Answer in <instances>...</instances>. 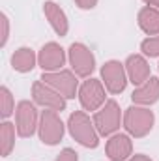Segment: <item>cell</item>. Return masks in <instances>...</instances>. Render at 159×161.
Listing matches in <instances>:
<instances>
[{"mask_svg":"<svg viewBox=\"0 0 159 161\" xmlns=\"http://www.w3.org/2000/svg\"><path fill=\"white\" fill-rule=\"evenodd\" d=\"M15 127H17V135L23 139H28L38 131L40 114H38L36 103H32L28 99L19 101V105L15 109Z\"/></svg>","mask_w":159,"mask_h":161,"instance_id":"cell-7","label":"cell"},{"mask_svg":"<svg viewBox=\"0 0 159 161\" xmlns=\"http://www.w3.org/2000/svg\"><path fill=\"white\" fill-rule=\"evenodd\" d=\"M15 131H17L15 124H11L8 120H4L0 124V150H2V158H8L9 152L13 150V146H15Z\"/></svg>","mask_w":159,"mask_h":161,"instance_id":"cell-18","label":"cell"},{"mask_svg":"<svg viewBox=\"0 0 159 161\" xmlns=\"http://www.w3.org/2000/svg\"><path fill=\"white\" fill-rule=\"evenodd\" d=\"M38 133H40L41 142L47 144V146H54V144H58V142L64 139L66 125H64V122H62V118L58 116L56 111L45 109V111L41 113Z\"/></svg>","mask_w":159,"mask_h":161,"instance_id":"cell-5","label":"cell"},{"mask_svg":"<svg viewBox=\"0 0 159 161\" xmlns=\"http://www.w3.org/2000/svg\"><path fill=\"white\" fill-rule=\"evenodd\" d=\"M105 152L111 161H127L133 156V142H131L129 135H125V133L111 135L105 144Z\"/></svg>","mask_w":159,"mask_h":161,"instance_id":"cell-12","label":"cell"},{"mask_svg":"<svg viewBox=\"0 0 159 161\" xmlns=\"http://www.w3.org/2000/svg\"><path fill=\"white\" fill-rule=\"evenodd\" d=\"M107 88H105V84H103V80L99 79H94V77H90V79H86L82 84L79 86V101L80 105H82V109L84 111H99L105 103H107V92H105Z\"/></svg>","mask_w":159,"mask_h":161,"instance_id":"cell-4","label":"cell"},{"mask_svg":"<svg viewBox=\"0 0 159 161\" xmlns=\"http://www.w3.org/2000/svg\"><path fill=\"white\" fill-rule=\"evenodd\" d=\"M127 161H152V158L146 156V154H135V156H131Z\"/></svg>","mask_w":159,"mask_h":161,"instance_id":"cell-24","label":"cell"},{"mask_svg":"<svg viewBox=\"0 0 159 161\" xmlns=\"http://www.w3.org/2000/svg\"><path fill=\"white\" fill-rule=\"evenodd\" d=\"M75 4L80 9H94L97 6V0H75Z\"/></svg>","mask_w":159,"mask_h":161,"instance_id":"cell-23","label":"cell"},{"mask_svg":"<svg viewBox=\"0 0 159 161\" xmlns=\"http://www.w3.org/2000/svg\"><path fill=\"white\" fill-rule=\"evenodd\" d=\"M15 111V101L8 86H0V116L6 120L13 114Z\"/></svg>","mask_w":159,"mask_h":161,"instance_id":"cell-19","label":"cell"},{"mask_svg":"<svg viewBox=\"0 0 159 161\" xmlns=\"http://www.w3.org/2000/svg\"><path fill=\"white\" fill-rule=\"evenodd\" d=\"M140 51H142V54L148 56V58L159 56V34L157 36H150V38H146V40L140 41Z\"/></svg>","mask_w":159,"mask_h":161,"instance_id":"cell-20","label":"cell"},{"mask_svg":"<svg viewBox=\"0 0 159 161\" xmlns=\"http://www.w3.org/2000/svg\"><path fill=\"white\" fill-rule=\"evenodd\" d=\"M92 120L101 137H111L120 129V124H123V116H122L118 103L114 99H109L99 111L94 113Z\"/></svg>","mask_w":159,"mask_h":161,"instance_id":"cell-3","label":"cell"},{"mask_svg":"<svg viewBox=\"0 0 159 161\" xmlns=\"http://www.w3.org/2000/svg\"><path fill=\"white\" fill-rule=\"evenodd\" d=\"M66 51L56 41H49L41 47L38 54V66L43 71H60L66 64Z\"/></svg>","mask_w":159,"mask_h":161,"instance_id":"cell-11","label":"cell"},{"mask_svg":"<svg viewBox=\"0 0 159 161\" xmlns=\"http://www.w3.org/2000/svg\"><path fill=\"white\" fill-rule=\"evenodd\" d=\"M68 60L77 77L88 79L96 69V56L84 43H71L68 49Z\"/></svg>","mask_w":159,"mask_h":161,"instance_id":"cell-8","label":"cell"},{"mask_svg":"<svg viewBox=\"0 0 159 161\" xmlns=\"http://www.w3.org/2000/svg\"><path fill=\"white\" fill-rule=\"evenodd\" d=\"M146 6H152V8H159V0H142Z\"/></svg>","mask_w":159,"mask_h":161,"instance_id":"cell-25","label":"cell"},{"mask_svg":"<svg viewBox=\"0 0 159 161\" xmlns=\"http://www.w3.org/2000/svg\"><path fill=\"white\" fill-rule=\"evenodd\" d=\"M38 64V54L30 47H19L11 54V68L19 73H28L36 68Z\"/></svg>","mask_w":159,"mask_h":161,"instance_id":"cell-16","label":"cell"},{"mask_svg":"<svg viewBox=\"0 0 159 161\" xmlns=\"http://www.w3.org/2000/svg\"><path fill=\"white\" fill-rule=\"evenodd\" d=\"M68 131L84 148H97L99 144V133L94 125V120H90V116L84 111H75L69 114Z\"/></svg>","mask_w":159,"mask_h":161,"instance_id":"cell-1","label":"cell"},{"mask_svg":"<svg viewBox=\"0 0 159 161\" xmlns=\"http://www.w3.org/2000/svg\"><path fill=\"white\" fill-rule=\"evenodd\" d=\"M54 161H79V154L73 150V148H64Z\"/></svg>","mask_w":159,"mask_h":161,"instance_id":"cell-22","label":"cell"},{"mask_svg":"<svg viewBox=\"0 0 159 161\" xmlns=\"http://www.w3.org/2000/svg\"><path fill=\"white\" fill-rule=\"evenodd\" d=\"M101 80L107 88V92L111 94H122L127 86V73H125V66L118 60H109L101 66Z\"/></svg>","mask_w":159,"mask_h":161,"instance_id":"cell-9","label":"cell"},{"mask_svg":"<svg viewBox=\"0 0 159 161\" xmlns=\"http://www.w3.org/2000/svg\"><path fill=\"white\" fill-rule=\"evenodd\" d=\"M43 13H45V17H47V21H49L51 28L56 32V36L64 38V36L68 34V30H69V23H68L66 11H64L56 2L47 0V2L43 4Z\"/></svg>","mask_w":159,"mask_h":161,"instance_id":"cell-14","label":"cell"},{"mask_svg":"<svg viewBox=\"0 0 159 161\" xmlns=\"http://www.w3.org/2000/svg\"><path fill=\"white\" fill-rule=\"evenodd\" d=\"M157 68H159V66H157Z\"/></svg>","mask_w":159,"mask_h":161,"instance_id":"cell-26","label":"cell"},{"mask_svg":"<svg viewBox=\"0 0 159 161\" xmlns=\"http://www.w3.org/2000/svg\"><path fill=\"white\" fill-rule=\"evenodd\" d=\"M0 21H2V40H0V47H6L8 38H9V21L6 13H0Z\"/></svg>","mask_w":159,"mask_h":161,"instance_id":"cell-21","label":"cell"},{"mask_svg":"<svg viewBox=\"0 0 159 161\" xmlns=\"http://www.w3.org/2000/svg\"><path fill=\"white\" fill-rule=\"evenodd\" d=\"M131 101L135 105H142V107H150L159 101V79L157 77H150L144 84L137 86L131 94Z\"/></svg>","mask_w":159,"mask_h":161,"instance_id":"cell-15","label":"cell"},{"mask_svg":"<svg viewBox=\"0 0 159 161\" xmlns=\"http://www.w3.org/2000/svg\"><path fill=\"white\" fill-rule=\"evenodd\" d=\"M137 23H139V28L144 34L157 36L159 34V8H152V6L140 8L139 15H137Z\"/></svg>","mask_w":159,"mask_h":161,"instance_id":"cell-17","label":"cell"},{"mask_svg":"<svg viewBox=\"0 0 159 161\" xmlns=\"http://www.w3.org/2000/svg\"><path fill=\"white\" fill-rule=\"evenodd\" d=\"M32 99H34L36 105H41V107L56 111V113H62L66 109V97L60 96L49 84H45L41 79L32 84Z\"/></svg>","mask_w":159,"mask_h":161,"instance_id":"cell-10","label":"cell"},{"mask_svg":"<svg viewBox=\"0 0 159 161\" xmlns=\"http://www.w3.org/2000/svg\"><path fill=\"white\" fill-rule=\"evenodd\" d=\"M123 66H125V73H127L129 82H133L135 86L144 84L146 80L152 77L150 64H148V60H146L144 54H129Z\"/></svg>","mask_w":159,"mask_h":161,"instance_id":"cell-13","label":"cell"},{"mask_svg":"<svg viewBox=\"0 0 159 161\" xmlns=\"http://www.w3.org/2000/svg\"><path fill=\"white\" fill-rule=\"evenodd\" d=\"M154 122H156L154 113L148 107H142V105H131L123 113V127L135 139L146 137L152 131Z\"/></svg>","mask_w":159,"mask_h":161,"instance_id":"cell-2","label":"cell"},{"mask_svg":"<svg viewBox=\"0 0 159 161\" xmlns=\"http://www.w3.org/2000/svg\"><path fill=\"white\" fill-rule=\"evenodd\" d=\"M41 80L45 84H49L51 88H54L66 99H73L75 96H79V80H77V75L73 71H69V69L43 71Z\"/></svg>","mask_w":159,"mask_h":161,"instance_id":"cell-6","label":"cell"}]
</instances>
